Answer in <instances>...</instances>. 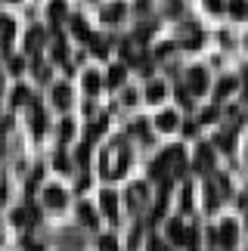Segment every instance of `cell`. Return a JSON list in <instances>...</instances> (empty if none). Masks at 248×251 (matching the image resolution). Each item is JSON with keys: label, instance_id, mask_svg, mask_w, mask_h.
Instances as JSON below:
<instances>
[{"label": "cell", "instance_id": "cell-1", "mask_svg": "<svg viewBox=\"0 0 248 251\" xmlns=\"http://www.w3.org/2000/svg\"><path fill=\"white\" fill-rule=\"evenodd\" d=\"M189 90H193V93H205L208 90V75L202 69H193V72H189Z\"/></svg>", "mask_w": 248, "mask_h": 251}, {"label": "cell", "instance_id": "cell-2", "mask_svg": "<svg viewBox=\"0 0 248 251\" xmlns=\"http://www.w3.org/2000/svg\"><path fill=\"white\" fill-rule=\"evenodd\" d=\"M44 201H47L50 208H62V205H65V192H62L59 186H47V189H44Z\"/></svg>", "mask_w": 248, "mask_h": 251}, {"label": "cell", "instance_id": "cell-3", "mask_svg": "<svg viewBox=\"0 0 248 251\" xmlns=\"http://www.w3.org/2000/svg\"><path fill=\"white\" fill-rule=\"evenodd\" d=\"M236 239H239V229H236V224H233V220H226V224L221 226V245L233 248V245H236Z\"/></svg>", "mask_w": 248, "mask_h": 251}, {"label": "cell", "instance_id": "cell-4", "mask_svg": "<svg viewBox=\"0 0 248 251\" xmlns=\"http://www.w3.org/2000/svg\"><path fill=\"white\" fill-rule=\"evenodd\" d=\"M211 165H214V155H211V149L208 146H202L196 152V171H211Z\"/></svg>", "mask_w": 248, "mask_h": 251}, {"label": "cell", "instance_id": "cell-5", "mask_svg": "<svg viewBox=\"0 0 248 251\" xmlns=\"http://www.w3.org/2000/svg\"><path fill=\"white\" fill-rule=\"evenodd\" d=\"M168 239H171V242H177V245L186 242V229H183L180 220H171V224H168Z\"/></svg>", "mask_w": 248, "mask_h": 251}, {"label": "cell", "instance_id": "cell-6", "mask_svg": "<svg viewBox=\"0 0 248 251\" xmlns=\"http://www.w3.org/2000/svg\"><path fill=\"white\" fill-rule=\"evenodd\" d=\"M69 100H72V90L65 84H56L53 87V102L59 105V109H65V105H69Z\"/></svg>", "mask_w": 248, "mask_h": 251}, {"label": "cell", "instance_id": "cell-7", "mask_svg": "<svg viewBox=\"0 0 248 251\" xmlns=\"http://www.w3.org/2000/svg\"><path fill=\"white\" fill-rule=\"evenodd\" d=\"M155 124H158V130H174L177 127V112H161L158 118H155Z\"/></svg>", "mask_w": 248, "mask_h": 251}, {"label": "cell", "instance_id": "cell-8", "mask_svg": "<svg viewBox=\"0 0 248 251\" xmlns=\"http://www.w3.org/2000/svg\"><path fill=\"white\" fill-rule=\"evenodd\" d=\"M102 211H106L109 217L118 214V199H115V192H102Z\"/></svg>", "mask_w": 248, "mask_h": 251}, {"label": "cell", "instance_id": "cell-9", "mask_svg": "<svg viewBox=\"0 0 248 251\" xmlns=\"http://www.w3.org/2000/svg\"><path fill=\"white\" fill-rule=\"evenodd\" d=\"M99 87H102V81H99L97 72H87V75H84V90H87V93H97Z\"/></svg>", "mask_w": 248, "mask_h": 251}, {"label": "cell", "instance_id": "cell-10", "mask_svg": "<svg viewBox=\"0 0 248 251\" xmlns=\"http://www.w3.org/2000/svg\"><path fill=\"white\" fill-rule=\"evenodd\" d=\"M233 90H236V78H223L221 84H217V90H214V93H217V100H223V96H226V93H233Z\"/></svg>", "mask_w": 248, "mask_h": 251}, {"label": "cell", "instance_id": "cell-11", "mask_svg": "<svg viewBox=\"0 0 248 251\" xmlns=\"http://www.w3.org/2000/svg\"><path fill=\"white\" fill-rule=\"evenodd\" d=\"M78 214H81V220H84L87 226H97V214L90 211V205H78Z\"/></svg>", "mask_w": 248, "mask_h": 251}, {"label": "cell", "instance_id": "cell-12", "mask_svg": "<svg viewBox=\"0 0 248 251\" xmlns=\"http://www.w3.org/2000/svg\"><path fill=\"white\" fill-rule=\"evenodd\" d=\"M62 16H65V3H62V0H53V3H50V19H53V22H59Z\"/></svg>", "mask_w": 248, "mask_h": 251}, {"label": "cell", "instance_id": "cell-13", "mask_svg": "<svg viewBox=\"0 0 248 251\" xmlns=\"http://www.w3.org/2000/svg\"><path fill=\"white\" fill-rule=\"evenodd\" d=\"M72 28H74V34H78L81 41H90V31H87V25H84V19H74Z\"/></svg>", "mask_w": 248, "mask_h": 251}, {"label": "cell", "instance_id": "cell-14", "mask_svg": "<svg viewBox=\"0 0 248 251\" xmlns=\"http://www.w3.org/2000/svg\"><path fill=\"white\" fill-rule=\"evenodd\" d=\"M146 96H149V102H158L161 96H165V87H161V84H149V90H146Z\"/></svg>", "mask_w": 248, "mask_h": 251}, {"label": "cell", "instance_id": "cell-15", "mask_svg": "<svg viewBox=\"0 0 248 251\" xmlns=\"http://www.w3.org/2000/svg\"><path fill=\"white\" fill-rule=\"evenodd\" d=\"M124 16V9L115 3V6H112V9H106V13H102V19H106V22H118V19Z\"/></svg>", "mask_w": 248, "mask_h": 251}, {"label": "cell", "instance_id": "cell-16", "mask_svg": "<svg viewBox=\"0 0 248 251\" xmlns=\"http://www.w3.org/2000/svg\"><path fill=\"white\" fill-rule=\"evenodd\" d=\"M99 251H118L115 236H102V239H99Z\"/></svg>", "mask_w": 248, "mask_h": 251}, {"label": "cell", "instance_id": "cell-17", "mask_svg": "<svg viewBox=\"0 0 248 251\" xmlns=\"http://www.w3.org/2000/svg\"><path fill=\"white\" fill-rule=\"evenodd\" d=\"M121 81H124V69H121V65H115V69L109 72V84H112V87H118Z\"/></svg>", "mask_w": 248, "mask_h": 251}, {"label": "cell", "instance_id": "cell-18", "mask_svg": "<svg viewBox=\"0 0 248 251\" xmlns=\"http://www.w3.org/2000/svg\"><path fill=\"white\" fill-rule=\"evenodd\" d=\"M13 102H16V105L28 102V90H25V87H16V93H13Z\"/></svg>", "mask_w": 248, "mask_h": 251}, {"label": "cell", "instance_id": "cell-19", "mask_svg": "<svg viewBox=\"0 0 248 251\" xmlns=\"http://www.w3.org/2000/svg\"><path fill=\"white\" fill-rule=\"evenodd\" d=\"M230 9H233V16H236V19H242V16H245V3H242V0H233Z\"/></svg>", "mask_w": 248, "mask_h": 251}, {"label": "cell", "instance_id": "cell-20", "mask_svg": "<svg viewBox=\"0 0 248 251\" xmlns=\"http://www.w3.org/2000/svg\"><path fill=\"white\" fill-rule=\"evenodd\" d=\"M59 133H62V140H72V133H74V124H72V121H62Z\"/></svg>", "mask_w": 248, "mask_h": 251}, {"label": "cell", "instance_id": "cell-21", "mask_svg": "<svg viewBox=\"0 0 248 251\" xmlns=\"http://www.w3.org/2000/svg\"><path fill=\"white\" fill-rule=\"evenodd\" d=\"M37 41H41V28H31V34H28V50H34Z\"/></svg>", "mask_w": 248, "mask_h": 251}, {"label": "cell", "instance_id": "cell-22", "mask_svg": "<svg viewBox=\"0 0 248 251\" xmlns=\"http://www.w3.org/2000/svg\"><path fill=\"white\" fill-rule=\"evenodd\" d=\"M149 251H168V245L161 239H149Z\"/></svg>", "mask_w": 248, "mask_h": 251}, {"label": "cell", "instance_id": "cell-23", "mask_svg": "<svg viewBox=\"0 0 248 251\" xmlns=\"http://www.w3.org/2000/svg\"><path fill=\"white\" fill-rule=\"evenodd\" d=\"M214 118H217V112H214V109H208V112L202 115V121H214Z\"/></svg>", "mask_w": 248, "mask_h": 251}, {"label": "cell", "instance_id": "cell-24", "mask_svg": "<svg viewBox=\"0 0 248 251\" xmlns=\"http://www.w3.org/2000/svg\"><path fill=\"white\" fill-rule=\"evenodd\" d=\"M78 161H81V165L87 161V146H81V149H78Z\"/></svg>", "mask_w": 248, "mask_h": 251}, {"label": "cell", "instance_id": "cell-25", "mask_svg": "<svg viewBox=\"0 0 248 251\" xmlns=\"http://www.w3.org/2000/svg\"><path fill=\"white\" fill-rule=\"evenodd\" d=\"M208 9H214V13H217V9H223V6H221V0H208Z\"/></svg>", "mask_w": 248, "mask_h": 251}, {"label": "cell", "instance_id": "cell-26", "mask_svg": "<svg viewBox=\"0 0 248 251\" xmlns=\"http://www.w3.org/2000/svg\"><path fill=\"white\" fill-rule=\"evenodd\" d=\"M0 93H3V78H0Z\"/></svg>", "mask_w": 248, "mask_h": 251}]
</instances>
